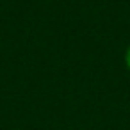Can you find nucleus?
<instances>
[{
	"label": "nucleus",
	"mask_w": 130,
	"mask_h": 130,
	"mask_svg": "<svg viewBox=\"0 0 130 130\" xmlns=\"http://www.w3.org/2000/svg\"><path fill=\"white\" fill-rule=\"evenodd\" d=\"M125 61H126V66H128V70H130V46H128V50H126V55H125Z\"/></svg>",
	"instance_id": "obj_1"
}]
</instances>
